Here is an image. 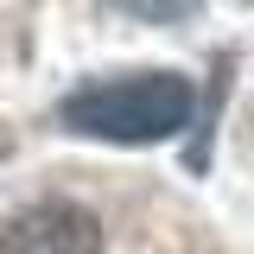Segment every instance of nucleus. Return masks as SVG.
Here are the masks:
<instances>
[{"label":"nucleus","instance_id":"1","mask_svg":"<svg viewBox=\"0 0 254 254\" xmlns=\"http://www.w3.org/2000/svg\"><path fill=\"white\" fill-rule=\"evenodd\" d=\"M197 89L178 70H127V76H95L58 102V121L83 140H121V146H153L190 127Z\"/></svg>","mask_w":254,"mask_h":254},{"label":"nucleus","instance_id":"2","mask_svg":"<svg viewBox=\"0 0 254 254\" xmlns=\"http://www.w3.org/2000/svg\"><path fill=\"white\" fill-rule=\"evenodd\" d=\"M0 254H102V222L83 203L45 197V203H32L6 222Z\"/></svg>","mask_w":254,"mask_h":254},{"label":"nucleus","instance_id":"3","mask_svg":"<svg viewBox=\"0 0 254 254\" xmlns=\"http://www.w3.org/2000/svg\"><path fill=\"white\" fill-rule=\"evenodd\" d=\"M115 6H127V13H140V19H185L197 0H115Z\"/></svg>","mask_w":254,"mask_h":254},{"label":"nucleus","instance_id":"4","mask_svg":"<svg viewBox=\"0 0 254 254\" xmlns=\"http://www.w3.org/2000/svg\"><path fill=\"white\" fill-rule=\"evenodd\" d=\"M0 153H6V133H0Z\"/></svg>","mask_w":254,"mask_h":254}]
</instances>
